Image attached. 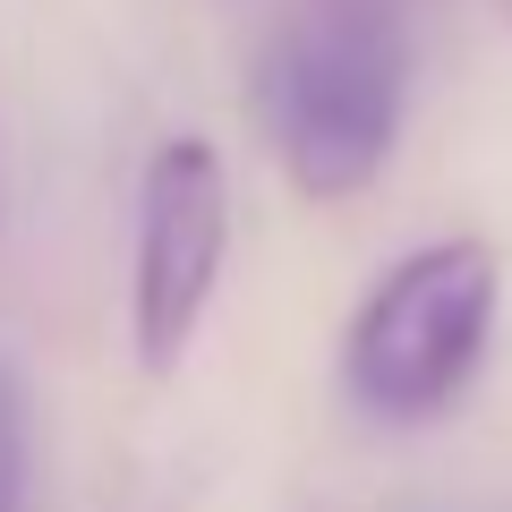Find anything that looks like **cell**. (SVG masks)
I'll list each match as a JSON object with an SVG mask.
<instances>
[{
  "mask_svg": "<svg viewBox=\"0 0 512 512\" xmlns=\"http://www.w3.org/2000/svg\"><path fill=\"white\" fill-rule=\"evenodd\" d=\"M495 308H504V265L487 239H427L402 265H384L342 325V393L359 402V419H444L495 342Z\"/></svg>",
  "mask_w": 512,
  "mask_h": 512,
  "instance_id": "obj_2",
  "label": "cell"
},
{
  "mask_svg": "<svg viewBox=\"0 0 512 512\" xmlns=\"http://www.w3.org/2000/svg\"><path fill=\"white\" fill-rule=\"evenodd\" d=\"M231 265V171L214 137L180 128L146 154L137 180V248H128V342L146 376H171L205 333Z\"/></svg>",
  "mask_w": 512,
  "mask_h": 512,
  "instance_id": "obj_3",
  "label": "cell"
},
{
  "mask_svg": "<svg viewBox=\"0 0 512 512\" xmlns=\"http://www.w3.org/2000/svg\"><path fill=\"white\" fill-rule=\"evenodd\" d=\"M0 512H26V393L0 359Z\"/></svg>",
  "mask_w": 512,
  "mask_h": 512,
  "instance_id": "obj_4",
  "label": "cell"
},
{
  "mask_svg": "<svg viewBox=\"0 0 512 512\" xmlns=\"http://www.w3.org/2000/svg\"><path fill=\"white\" fill-rule=\"evenodd\" d=\"M495 18H504V35H512V0H495Z\"/></svg>",
  "mask_w": 512,
  "mask_h": 512,
  "instance_id": "obj_5",
  "label": "cell"
},
{
  "mask_svg": "<svg viewBox=\"0 0 512 512\" xmlns=\"http://www.w3.org/2000/svg\"><path fill=\"white\" fill-rule=\"evenodd\" d=\"M410 111V35L376 0H316L256 60V120L282 180L342 205L384 180Z\"/></svg>",
  "mask_w": 512,
  "mask_h": 512,
  "instance_id": "obj_1",
  "label": "cell"
}]
</instances>
